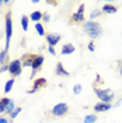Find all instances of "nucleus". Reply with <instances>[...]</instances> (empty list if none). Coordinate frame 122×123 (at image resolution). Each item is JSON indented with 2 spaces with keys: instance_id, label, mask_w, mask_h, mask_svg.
Masks as SVG:
<instances>
[{
  "instance_id": "f3484780",
  "label": "nucleus",
  "mask_w": 122,
  "mask_h": 123,
  "mask_svg": "<svg viewBox=\"0 0 122 123\" xmlns=\"http://www.w3.org/2000/svg\"><path fill=\"white\" fill-rule=\"evenodd\" d=\"M10 62H8V52H6L4 49L0 52V66H3V64H8Z\"/></svg>"
},
{
  "instance_id": "7ed1b4c3",
  "label": "nucleus",
  "mask_w": 122,
  "mask_h": 123,
  "mask_svg": "<svg viewBox=\"0 0 122 123\" xmlns=\"http://www.w3.org/2000/svg\"><path fill=\"white\" fill-rule=\"evenodd\" d=\"M69 115V105L65 102L56 104L51 111L46 112V117L48 119H58V117H63V116Z\"/></svg>"
},
{
  "instance_id": "423d86ee",
  "label": "nucleus",
  "mask_w": 122,
  "mask_h": 123,
  "mask_svg": "<svg viewBox=\"0 0 122 123\" xmlns=\"http://www.w3.org/2000/svg\"><path fill=\"white\" fill-rule=\"evenodd\" d=\"M8 73H10L11 78L18 77L21 73H23V64H21V60H20V59L11 60L10 63H8Z\"/></svg>"
},
{
  "instance_id": "39448f33",
  "label": "nucleus",
  "mask_w": 122,
  "mask_h": 123,
  "mask_svg": "<svg viewBox=\"0 0 122 123\" xmlns=\"http://www.w3.org/2000/svg\"><path fill=\"white\" fill-rule=\"evenodd\" d=\"M86 23V17H84V3H81L76 13L70 15V24L72 25H79V24Z\"/></svg>"
},
{
  "instance_id": "9d476101",
  "label": "nucleus",
  "mask_w": 122,
  "mask_h": 123,
  "mask_svg": "<svg viewBox=\"0 0 122 123\" xmlns=\"http://www.w3.org/2000/svg\"><path fill=\"white\" fill-rule=\"evenodd\" d=\"M46 42H48V45L49 46H56L58 45V43H59V42H61V35H59V34H46Z\"/></svg>"
},
{
  "instance_id": "aec40b11",
  "label": "nucleus",
  "mask_w": 122,
  "mask_h": 123,
  "mask_svg": "<svg viewBox=\"0 0 122 123\" xmlns=\"http://www.w3.org/2000/svg\"><path fill=\"white\" fill-rule=\"evenodd\" d=\"M14 81H15V78H10V80L6 81V84H4V94H8V92L11 91V88L14 85Z\"/></svg>"
},
{
  "instance_id": "ddd939ff",
  "label": "nucleus",
  "mask_w": 122,
  "mask_h": 123,
  "mask_svg": "<svg viewBox=\"0 0 122 123\" xmlns=\"http://www.w3.org/2000/svg\"><path fill=\"white\" fill-rule=\"evenodd\" d=\"M101 10H102L104 14H115V13L118 11V8L115 7L114 4H104Z\"/></svg>"
},
{
  "instance_id": "6e6552de",
  "label": "nucleus",
  "mask_w": 122,
  "mask_h": 123,
  "mask_svg": "<svg viewBox=\"0 0 122 123\" xmlns=\"http://www.w3.org/2000/svg\"><path fill=\"white\" fill-rule=\"evenodd\" d=\"M44 62H45V57H44L42 55H37V56H35L34 63H32V73H31V78H32V77H35V74L41 70L42 64H44Z\"/></svg>"
},
{
  "instance_id": "dca6fc26",
  "label": "nucleus",
  "mask_w": 122,
  "mask_h": 123,
  "mask_svg": "<svg viewBox=\"0 0 122 123\" xmlns=\"http://www.w3.org/2000/svg\"><path fill=\"white\" fill-rule=\"evenodd\" d=\"M8 102H10V98H7V97L0 98V113H4L6 112V108H7Z\"/></svg>"
},
{
  "instance_id": "c85d7f7f",
  "label": "nucleus",
  "mask_w": 122,
  "mask_h": 123,
  "mask_svg": "<svg viewBox=\"0 0 122 123\" xmlns=\"http://www.w3.org/2000/svg\"><path fill=\"white\" fill-rule=\"evenodd\" d=\"M48 50H49V53H51V55H54V56L56 55V50H55V48H54V46H48Z\"/></svg>"
},
{
  "instance_id": "4be33fe9",
  "label": "nucleus",
  "mask_w": 122,
  "mask_h": 123,
  "mask_svg": "<svg viewBox=\"0 0 122 123\" xmlns=\"http://www.w3.org/2000/svg\"><path fill=\"white\" fill-rule=\"evenodd\" d=\"M104 14L102 13V10H100V8H94L91 11V14H90V18H91V21L94 20V18H97V17H101V15Z\"/></svg>"
},
{
  "instance_id": "412c9836",
  "label": "nucleus",
  "mask_w": 122,
  "mask_h": 123,
  "mask_svg": "<svg viewBox=\"0 0 122 123\" xmlns=\"http://www.w3.org/2000/svg\"><path fill=\"white\" fill-rule=\"evenodd\" d=\"M97 122V115H87L86 117L83 119V123H95Z\"/></svg>"
},
{
  "instance_id": "f257e3e1",
  "label": "nucleus",
  "mask_w": 122,
  "mask_h": 123,
  "mask_svg": "<svg viewBox=\"0 0 122 123\" xmlns=\"http://www.w3.org/2000/svg\"><path fill=\"white\" fill-rule=\"evenodd\" d=\"M83 30L91 39L100 38L101 34H102V27H101L97 21H91V20H90V21H86V23L83 24Z\"/></svg>"
},
{
  "instance_id": "0eeeda50",
  "label": "nucleus",
  "mask_w": 122,
  "mask_h": 123,
  "mask_svg": "<svg viewBox=\"0 0 122 123\" xmlns=\"http://www.w3.org/2000/svg\"><path fill=\"white\" fill-rule=\"evenodd\" d=\"M46 85H48V80H46L45 77H38V78H35V80H34L32 90H28L27 94H35V92H38L41 88H45Z\"/></svg>"
},
{
  "instance_id": "4468645a",
  "label": "nucleus",
  "mask_w": 122,
  "mask_h": 123,
  "mask_svg": "<svg viewBox=\"0 0 122 123\" xmlns=\"http://www.w3.org/2000/svg\"><path fill=\"white\" fill-rule=\"evenodd\" d=\"M76 49H75V46L72 45V43H65V45L62 46V50H61V53L62 55H72L73 52H75Z\"/></svg>"
},
{
  "instance_id": "473e14b6",
  "label": "nucleus",
  "mask_w": 122,
  "mask_h": 123,
  "mask_svg": "<svg viewBox=\"0 0 122 123\" xmlns=\"http://www.w3.org/2000/svg\"><path fill=\"white\" fill-rule=\"evenodd\" d=\"M1 4H4V1H3V0H0V6H1Z\"/></svg>"
},
{
  "instance_id": "f8f14e48",
  "label": "nucleus",
  "mask_w": 122,
  "mask_h": 123,
  "mask_svg": "<svg viewBox=\"0 0 122 123\" xmlns=\"http://www.w3.org/2000/svg\"><path fill=\"white\" fill-rule=\"evenodd\" d=\"M55 74L59 76V77H69L70 76V73L63 67V64H62L61 62H59V63L56 64V67H55Z\"/></svg>"
},
{
  "instance_id": "bb28decb",
  "label": "nucleus",
  "mask_w": 122,
  "mask_h": 123,
  "mask_svg": "<svg viewBox=\"0 0 122 123\" xmlns=\"http://www.w3.org/2000/svg\"><path fill=\"white\" fill-rule=\"evenodd\" d=\"M4 71H8V64H3V66L0 67V74L4 73Z\"/></svg>"
},
{
  "instance_id": "2eb2a0df",
  "label": "nucleus",
  "mask_w": 122,
  "mask_h": 123,
  "mask_svg": "<svg viewBox=\"0 0 122 123\" xmlns=\"http://www.w3.org/2000/svg\"><path fill=\"white\" fill-rule=\"evenodd\" d=\"M42 15H44V13H42V11L35 10L34 13H31L30 20H31V21H35V23H38V21H41V20H42Z\"/></svg>"
},
{
  "instance_id": "9b49d317",
  "label": "nucleus",
  "mask_w": 122,
  "mask_h": 123,
  "mask_svg": "<svg viewBox=\"0 0 122 123\" xmlns=\"http://www.w3.org/2000/svg\"><path fill=\"white\" fill-rule=\"evenodd\" d=\"M111 108H112V104H105V102H101V101H100L98 104L94 105V111L98 113V112H107Z\"/></svg>"
},
{
  "instance_id": "2f4dec72",
  "label": "nucleus",
  "mask_w": 122,
  "mask_h": 123,
  "mask_svg": "<svg viewBox=\"0 0 122 123\" xmlns=\"http://www.w3.org/2000/svg\"><path fill=\"white\" fill-rule=\"evenodd\" d=\"M118 71H119V74L122 76V63H119V67H118Z\"/></svg>"
},
{
  "instance_id": "20e7f679",
  "label": "nucleus",
  "mask_w": 122,
  "mask_h": 123,
  "mask_svg": "<svg viewBox=\"0 0 122 123\" xmlns=\"http://www.w3.org/2000/svg\"><path fill=\"white\" fill-rule=\"evenodd\" d=\"M94 92H95V95L98 97V99H101V102L111 104L112 99H114V91H111V90H108V88H101V90H100L98 87L94 85Z\"/></svg>"
},
{
  "instance_id": "7c9ffc66",
  "label": "nucleus",
  "mask_w": 122,
  "mask_h": 123,
  "mask_svg": "<svg viewBox=\"0 0 122 123\" xmlns=\"http://www.w3.org/2000/svg\"><path fill=\"white\" fill-rule=\"evenodd\" d=\"M121 104H122V98H119V99H118L116 102H115V105H114V106H119Z\"/></svg>"
},
{
  "instance_id": "a211bd4d",
  "label": "nucleus",
  "mask_w": 122,
  "mask_h": 123,
  "mask_svg": "<svg viewBox=\"0 0 122 123\" xmlns=\"http://www.w3.org/2000/svg\"><path fill=\"white\" fill-rule=\"evenodd\" d=\"M35 31L38 32L39 37H46V31H45V27L42 25L41 23H37L35 24Z\"/></svg>"
},
{
  "instance_id": "393cba45",
  "label": "nucleus",
  "mask_w": 122,
  "mask_h": 123,
  "mask_svg": "<svg viewBox=\"0 0 122 123\" xmlns=\"http://www.w3.org/2000/svg\"><path fill=\"white\" fill-rule=\"evenodd\" d=\"M73 92H75V94H80V92H81V85L80 84H76L75 85V87H73Z\"/></svg>"
},
{
  "instance_id": "cd10ccee",
  "label": "nucleus",
  "mask_w": 122,
  "mask_h": 123,
  "mask_svg": "<svg viewBox=\"0 0 122 123\" xmlns=\"http://www.w3.org/2000/svg\"><path fill=\"white\" fill-rule=\"evenodd\" d=\"M0 123H13V122L8 117H0Z\"/></svg>"
},
{
  "instance_id": "a878e982",
  "label": "nucleus",
  "mask_w": 122,
  "mask_h": 123,
  "mask_svg": "<svg viewBox=\"0 0 122 123\" xmlns=\"http://www.w3.org/2000/svg\"><path fill=\"white\" fill-rule=\"evenodd\" d=\"M42 20H44V23H49V21H51V15L48 14V13H44V15H42Z\"/></svg>"
},
{
  "instance_id": "c756f323",
  "label": "nucleus",
  "mask_w": 122,
  "mask_h": 123,
  "mask_svg": "<svg viewBox=\"0 0 122 123\" xmlns=\"http://www.w3.org/2000/svg\"><path fill=\"white\" fill-rule=\"evenodd\" d=\"M87 48H88V50H90V52H94V49H95V46H94V42H90Z\"/></svg>"
},
{
  "instance_id": "1a4fd4ad",
  "label": "nucleus",
  "mask_w": 122,
  "mask_h": 123,
  "mask_svg": "<svg viewBox=\"0 0 122 123\" xmlns=\"http://www.w3.org/2000/svg\"><path fill=\"white\" fill-rule=\"evenodd\" d=\"M35 56L37 55H34V53H25L20 59L21 60V64H23V69L24 67H32V63H34V59H35Z\"/></svg>"
},
{
  "instance_id": "f03ea898",
  "label": "nucleus",
  "mask_w": 122,
  "mask_h": 123,
  "mask_svg": "<svg viewBox=\"0 0 122 123\" xmlns=\"http://www.w3.org/2000/svg\"><path fill=\"white\" fill-rule=\"evenodd\" d=\"M4 35H6L4 50L8 52V49H10V41H11V35H13V14H11V10L7 11L6 15H4Z\"/></svg>"
},
{
  "instance_id": "b1692460",
  "label": "nucleus",
  "mask_w": 122,
  "mask_h": 123,
  "mask_svg": "<svg viewBox=\"0 0 122 123\" xmlns=\"http://www.w3.org/2000/svg\"><path fill=\"white\" fill-rule=\"evenodd\" d=\"M21 111H23V109H21V106L15 108L14 111H13V112H11V113L8 115V116H10V119H11V120H13V119H15V117H17V115H18V113H20Z\"/></svg>"
},
{
  "instance_id": "6ab92c4d",
  "label": "nucleus",
  "mask_w": 122,
  "mask_h": 123,
  "mask_svg": "<svg viewBox=\"0 0 122 123\" xmlns=\"http://www.w3.org/2000/svg\"><path fill=\"white\" fill-rule=\"evenodd\" d=\"M28 23H30V17L28 15H21V28L23 31H28Z\"/></svg>"
},
{
  "instance_id": "5701e85b",
  "label": "nucleus",
  "mask_w": 122,
  "mask_h": 123,
  "mask_svg": "<svg viewBox=\"0 0 122 123\" xmlns=\"http://www.w3.org/2000/svg\"><path fill=\"white\" fill-rule=\"evenodd\" d=\"M15 109V105H14V101L13 99H10V102H8V105H7V108H6V112L4 113H7V115H10L13 111Z\"/></svg>"
}]
</instances>
